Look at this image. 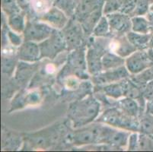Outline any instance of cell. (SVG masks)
Here are the masks:
<instances>
[{"mask_svg":"<svg viewBox=\"0 0 153 152\" xmlns=\"http://www.w3.org/2000/svg\"><path fill=\"white\" fill-rule=\"evenodd\" d=\"M101 110L99 101L92 95L86 96L70 104L68 116L76 129L84 127L98 119Z\"/></svg>","mask_w":153,"mask_h":152,"instance_id":"cell-1","label":"cell"},{"mask_svg":"<svg viewBox=\"0 0 153 152\" xmlns=\"http://www.w3.org/2000/svg\"><path fill=\"white\" fill-rule=\"evenodd\" d=\"M96 121L127 131H140V122L137 118L124 113L117 107L105 111Z\"/></svg>","mask_w":153,"mask_h":152,"instance_id":"cell-2","label":"cell"},{"mask_svg":"<svg viewBox=\"0 0 153 152\" xmlns=\"http://www.w3.org/2000/svg\"><path fill=\"white\" fill-rule=\"evenodd\" d=\"M107 125H90L75 131L71 135L70 139L76 145L102 144Z\"/></svg>","mask_w":153,"mask_h":152,"instance_id":"cell-3","label":"cell"},{"mask_svg":"<svg viewBox=\"0 0 153 152\" xmlns=\"http://www.w3.org/2000/svg\"><path fill=\"white\" fill-rule=\"evenodd\" d=\"M87 69L85 50L83 48L75 49L69 56L66 65L64 67L59 75V78L64 79L68 72L73 73L81 79H88V75L85 73Z\"/></svg>","mask_w":153,"mask_h":152,"instance_id":"cell-4","label":"cell"},{"mask_svg":"<svg viewBox=\"0 0 153 152\" xmlns=\"http://www.w3.org/2000/svg\"><path fill=\"white\" fill-rule=\"evenodd\" d=\"M41 50V58L53 59L57 55L67 48L63 33L54 29L52 34L39 44Z\"/></svg>","mask_w":153,"mask_h":152,"instance_id":"cell-5","label":"cell"},{"mask_svg":"<svg viewBox=\"0 0 153 152\" xmlns=\"http://www.w3.org/2000/svg\"><path fill=\"white\" fill-rule=\"evenodd\" d=\"M94 37L90 39L91 42L86 53V62L88 72L91 75H96L103 70L102 57L107 52L105 44H103L102 40L94 42Z\"/></svg>","mask_w":153,"mask_h":152,"instance_id":"cell-6","label":"cell"},{"mask_svg":"<svg viewBox=\"0 0 153 152\" xmlns=\"http://www.w3.org/2000/svg\"><path fill=\"white\" fill-rule=\"evenodd\" d=\"M54 28L46 22H28L24 30L25 41L42 42L52 34Z\"/></svg>","mask_w":153,"mask_h":152,"instance_id":"cell-7","label":"cell"},{"mask_svg":"<svg viewBox=\"0 0 153 152\" xmlns=\"http://www.w3.org/2000/svg\"><path fill=\"white\" fill-rule=\"evenodd\" d=\"M110 24L111 33L122 36L132 30L131 19L129 15L122 12H114L106 15Z\"/></svg>","mask_w":153,"mask_h":152,"instance_id":"cell-8","label":"cell"},{"mask_svg":"<svg viewBox=\"0 0 153 152\" xmlns=\"http://www.w3.org/2000/svg\"><path fill=\"white\" fill-rule=\"evenodd\" d=\"M130 72L126 67L122 65L116 69L104 70V72L94 75L92 81L98 85H104L108 84L120 82L125 79L130 77Z\"/></svg>","mask_w":153,"mask_h":152,"instance_id":"cell-9","label":"cell"},{"mask_svg":"<svg viewBox=\"0 0 153 152\" xmlns=\"http://www.w3.org/2000/svg\"><path fill=\"white\" fill-rule=\"evenodd\" d=\"M65 27L66 28H64L63 34L67 44L68 50H75L80 47L83 33H85L81 24L74 19L71 20L70 22H68Z\"/></svg>","mask_w":153,"mask_h":152,"instance_id":"cell-10","label":"cell"},{"mask_svg":"<svg viewBox=\"0 0 153 152\" xmlns=\"http://www.w3.org/2000/svg\"><path fill=\"white\" fill-rule=\"evenodd\" d=\"M126 67L130 73L133 75L140 73L153 65V62L149 59L147 52L139 50L128 56L126 59Z\"/></svg>","mask_w":153,"mask_h":152,"instance_id":"cell-11","label":"cell"},{"mask_svg":"<svg viewBox=\"0 0 153 152\" xmlns=\"http://www.w3.org/2000/svg\"><path fill=\"white\" fill-rule=\"evenodd\" d=\"M104 0H80L78 2L74 19L79 23L97 11L104 8Z\"/></svg>","mask_w":153,"mask_h":152,"instance_id":"cell-12","label":"cell"},{"mask_svg":"<svg viewBox=\"0 0 153 152\" xmlns=\"http://www.w3.org/2000/svg\"><path fill=\"white\" fill-rule=\"evenodd\" d=\"M108 48L111 52L123 58L130 56L137 50V48L130 43L126 35L117 36L112 39L108 44Z\"/></svg>","mask_w":153,"mask_h":152,"instance_id":"cell-13","label":"cell"},{"mask_svg":"<svg viewBox=\"0 0 153 152\" xmlns=\"http://www.w3.org/2000/svg\"><path fill=\"white\" fill-rule=\"evenodd\" d=\"M41 20L50 24L54 29H63L69 22V17L60 9L52 5L49 10L41 16Z\"/></svg>","mask_w":153,"mask_h":152,"instance_id":"cell-14","label":"cell"},{"mask_svg":"<svg viewBox=\"0 0 153 152\" xmlns=\"http://www.w3.org/2000/svg\"><path fill=\"white\" fill-rule=\"evenodd\" d=\"M18 57L23 62H36L41 58L40 47L35 42L25 41L18 50Z\"/></svg>","mask_w":153,"mask_h":152,"instance_id":"cell-15","label":"cell"},{"mask_svg":"<svg viewBox=\"0 0 153 152\" xmlns=\"http://www.w3.org/2000/svg\"><path fill=\"white\" fill-rule=\"evenodd\" d=\"M130 133L123 130H117L111 128L104 141V144L109 145L113 147H123L129 142Z\"/></svg>","mask_w":153,"mask_h":152,"instance_id":"cell-16","label":"cell"},{"mask_svg":"<svg viewBox=\"0 0 153 152\" xmlns=\"http://www.w3.org/2000/svg\"><path fill=\"white\" fill-rule=\"evenodd\" d=\"M117 107L119 108L124 113L130 116L137 118L140 113V107L136 100L133 98L126 97L117 102Z\"/></svg>","mask_w":153,"mask_h":152,"instance_id":"cell-17","label":"cell"},{"mask_svg":"<svg viewBox=\"0 0 153 152\" xmlns=\"http://www.w3.org/2000/svg\"><path fill=\"white\" fill-rule=\"evenodd\" d=\"M126 60L124 58L117 55L112 52H106L102 57L103 70L116 69L124 65Z\"/></svg>","mask_w":153,"mask_h":152,"instance_id":"cell-18","label":"cell"},{"mask_svg":"<svg viewBox=\"0 0 153 152\" xmlns=\"http://www.w3.org/2000/svg\"><path fill=\"white\" fill-rule=\"evenodd\" d=\"M126 37L132 44L137 48V50H144L149 45V41L152 34L136 33L134 31H129L126 33Z\"/></svg>","mask_w":153,"mask_h":152,"instance_id":"cell-19","label":"cell"},{"mask_svg":"<svg viewBox=\"0 0 153 152\" xmlns=\"http://www.w3.org/2000/svg\"><path fill=\"white\" fill-rule=\"evenodd\" d=\"M56 130H45L43 132H40L37 135L33 136V137H30V139L34 141V144L38 147L45 148L47 145H49L51 143H53V141L54 139H56L58 137L57 132H55Z\"/></svg>","mask_w":153,"mask_h":152,"instance_id":"cell-20","label":"cell"},{"mask_svg":"<svg viewBox=\"0 0 153 152\" xmlns=\"http://www.w3.org/2000/svg\"><path fill=\"white\" fill-rule=\"evenodd\" d=\"M101 89L98 90H95L94 91H103L104 94L106 96L109 97H112L114 99H119L124 96V92H123V87L122 85L121 81L117 83V82H114V83H111L105 85L104 86L98 85Z\"/></svg>","mask_w":153,"mask_h":152,"instance_id":"cell-21","label":"cell"},{"mask_svg":"<svg viewBox=\"0 0 153 152\" xmlns=\"http://www.w3.org/2000/svg\"><path fill=\"white\" fill-rule=\"evenodd\" d=\"M25 12H19L9 16V26L13 31L18 33L24 32L25 29Z\"/></svg>","mask_w":153,"mask_h":152,"instance_id":"cell-22","label":"cell"},{"mask_svg":"<svg viewBox=\"0 0 153 152\" xmlns=\"http://www.w3.org/2000/svg\"><path fill=\"white\" fill-rule=\"evenodd\" d=\"M131 22L132 31L144 34H148L151 31L150 24L147 18H144L141 15H136L131 18Z\"/></svg>","mask_w":153,"mask_h":152,"instance_id":"cell-23","label":"cell"},{"mask_svg":"<svg viewBox=\"0 0 153 152\" xmlns=\"http://www.w3.org/2000/svg\"><path fill=\"white\" fill-rule=\"evenodd\" d=\"M52 5L60 9L69 18H72L75 15L76 8L77 6V1L76 0H54Z\"/></svg>","mask_w":153,"mask_h":152,"instance_id":"cell-24","label":"cell"},{"mask_svg":"<svg viewBox=\"0 0 153 152\" xmlns=\"http://www.w3.org/2000/svg\"><path fill=\"white\" fill-rule=\"evenodd\" d=\"M130 79L140 87H144L149 82L153 81V65L140 73L133 75Z\"/></svg>","mask_w":153,"mask_h":152,"instance_id":"cell-25","label":"cell"},{"mask_svg":"<svg viewBox=\"0 0 153 152\" xmlns=\"http://www.w3.org/2000/svg\"><path fill=\"white\" fill-rule=\"evenodd\" d=\"M92 33L94 37H107V36L109 35V33H111L110 24L106 15L101 17L99 22L94 27Z\"/></svg>","mask_w":153,"mask_h":152,"instance_id":"cell-26","label":"cell"},{"mask_svg":"<svg viewBox=\"0 0 153 152\" xmlns=\"http://www.w3.org/2000/svg\"><path fill=\"white\" fill-rule=\"evenodd\" d=\"M125 0H104L103 13L104 15L114 12H120Z\"/></svg>","mask_w":153,"mask_h":152,"instance_id":"cell-27","label":"cell"},{"mask_svg":"<svg viewBox=\"0 0 153 152\" xmlns=\"http://www.w3.org/2000/svg\"><path fill=\"white\" fill-rule=\"evenodd\" d=\"M1 1H2L1 6L2 10L6 13L8 16L23 11L18 4L17 0H1Z\"/></svg>","mask_w":153,"mask_h":152,"instance_id":"cell-28","label":"cell"},{"mask_svg":"<svg viewBox=\"0 0 153 152\" xmlns=\"http://www.w3.org/2000/svg\"><path fill=\"white\" fill-rule=\"evenodd\" d=\"M140 131L143 134H153V115L148 113L144 116L140 122Z\"/></svg>","mask_w":153,"mask_h":152,"instance_id":"cell-29","label":"cell"},{"mask_svg":"<svg viewBox=\"0 0 153 152\" xmlns=\"http://www.w3.org/2000/svg\"><path fill=\"white\" fill-rule=\"evenodd\" d=\"M152 4H153V0H137L133 15H146L149 12V8Z\"/></svg>","mask_w":153,"mask_h":152,"instance_id":"cell-30","label":"cell"},{"mask_svg":"<svg viewBox=\"0 0 153 152\" xmlns=\"http://www.w3.org/2000/svg\"><path fill=\"white\" fill-rule=\"evenodd\" d=\"M32 67H33L32 65H27V63H24V62L19 63L16 75H15L19 82H20V81L23 82V81L26 80L28 77H30L29 75L32 74Z\"/></svg>","mask_w":153,"mask_h":152,"instance_id":"cell-31","label":"cell"},{"mask_svg":"<svg viewBox=\"0 0 153 152\" xmlns=\"http://www.w3.org/2000/svg\"><path fill=\"white\" fill-rule=\"evenodd\" d=\"M2 68L4 73H12L15 69V60L9 56L3 57L2 59Z\"/></svg>","mask_w":153,"mask_h":152,"instance_id":"cell-32","label":"cell"},{"mask_svg":"<svg viewBox=\"0 0 153 152\" xmlns=\"http://www.w3.org/2000/svg\"><path fill=\"white\" fill-rule=\"evenodd\" d=\"M7 37L9 38V41L12 43L14 47H20L22 43V37L19 35V33L13 31V30H7Z\"/></svg>","mask_w":153,"mask_h":152,"instance_id":"cell-33","label":"cell"},{"mask_svg":"<svg viewBox=\"0 0 153 152\" xmlns=\"http://www.w3.org/2000/svg\"><path fill=\"white\" fill-rule=\"evenodd\" d=\"M139 136L136 133L130 135L129 138V150H136L138 148Z\"/></svg>","mask_w":153,"mask_h":152,"instance_id":"cell-34","label":"cell"},{"mask_svg":"<svg viewBox=\"0 0 153 152\" xmlns=\"http://www.w3.org/2000/svg\"><path fill=\"white\" fill-rule=\"evenodd\" d=\"M66 87L68 89H72V90H74V89H76L79 86V81L77 80L76 77L74 76H72V77H69L67 79V81L66 82Z\"/></svg>","mask_w":153,"mask_h":152,"instance_id":"cell-35","label":"cell"},{"mask_svg":"<svg viewBox=\"0 0 153 152\" xmlns=\"http://www.w3.org/2000/svg\"><path fill=\"white\" fill-rule=\"evenodd\" d=\"M18 4L20 6L24 12H28L30 9V6L31 2H33V0H17Z\"/></svg>","mask_w":153,"mask_h":152,"instance_id":"cell-36","label":"cell"},{"mask_svg":"<svg viewBox=\"0 0 153 152\" xmlns=\"http://www.w3.org/2000/svg\"><path fill=\"white\" fill-rule=\"evenodd\" d=\"M44 70L48 74H52L53 72H55L56 70V66L53 63H49L48 65H47L44 68Z\"/></svg>","mask_w":153,"mask_h":152,"instance_id":"cell-37","label":"cell"},{"mask_svg":"<svg viewBox=\"0 0 153 152\" xmlns=\"http://www.w3.org/2000/svg\"><path fill=\"white\" fill-rule=\"evenodd\" d=\"M147 113L153 115V100H149L147 103Z\"/></svg>","mask_w":153,"mask_h":152,"instance_id":"cell-38","label":"cell"},{"mask_svg":"<svg viewBox=\"0 0 153 152\" xmlns=\"http://www.w3.org/2000/svg\"><path fill=\"white\" fill-rule=\"evenodd\" d=\"M146 18L149 20L150 24V27H151V31H153V13L152 12H149L146 15Z\"/></svg>","mask_w":153,"mask_h":152,"instance_id":"cell-39","label":"cell"},{"mask_svg":"<svg viewBox=\"0 0 153 152\" xmlns=\"http://www.w3.org/2000/svg\"><path fill=\"white\" fill-rule=\"evenodd\" d=\"M146 52H147V54H148L149 59L150 60H151L152 62H153V48H152V47H149Z\"/></svg>","mask_w":153,"mask_h":152,"instance_id":"cell-40","label":"cell"},{"mask_svg":"<svg viewBox=\"0 0 153 152\" xmlns=\"http://www.w3.org/2000/svg\"><path fill=\"white\" fill-rule=\"evenodd\" d=\"M149 12H152V13H153V4H152V5H151V6H150Z\"/></svg>","mask_w":153,"mask_h":152,"instance_id":"cell-41","label":"cell"},{"mask_svg":"<svg viewBox=\"0 0 153 152\" xmlns=\"http://www.w3.org/2000/svg\"><path fill=\"white\" fill-rule=\"evenodd\" d=\"M46 1H47V2H49V3H51V4H53V2L54 0H46Z\"/></svg>","mask_w":153,"mask_h":152,"instance_id":"cell-42","label":"cell"},{"mask_svg":"<svg viewBox=\"0 0 153 152\" xmlns=\"http://www.w3.org/2000/svg\"><path fill=\"white\" fill-rule=\"evenodd\" d=\"M76 1H77V3H78V2H79V1H80V0H76Z\"/></svg>","mask_w":153,"mask_h":152,"instance_id":"cell-43","label":"cell"}]
</instances>
